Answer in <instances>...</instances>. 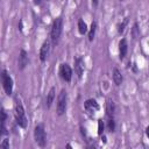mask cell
<instances>
[{
    "label": "cell",
    "mask_w": 149,
    "mask_h": 149,
    "mask_svg": "<svg viewBox=\"0 0 149 149\" xmlns=\"http://www.w3.org/2000/svg\"><path fill=\"white\" fill-rule=\"evenodd\" d=\"M62 28H63V20L62 17H57L54 22H52V27H51V34H50V38L54 44H57L62 34Z\"/></svg>",
    "instance_id": "cell-1"
},
{
    "label": "cell",
    "mask_w": 149,
    "mask_h": 149,
    "mask_svg": "<svg viewBox=\"0 0 149 149\" xmlns=\"http://www.w3.org/2000/svg\"><path fill=\"white\" fill-rule=\"evenodd\" d=\"M15 121L16 123L21 127V128H26L27 125H28V120H27V116L24 114V109H23V106L20 104V102H16L15 105Z\"/></svg>",
    "instance_id": "cell-2"
},
{
    "label": "cell",
    "mask_w": 149,
    "mask_h": 149,
    "mask_svg": "<svg viewBox=\"0 0 149 149\" xmlns=\"http://www.w3.org/2000/svg\"><path fill=\"white\" fill-rule=\"evenodd\" d=\"M34 139H35V142L40 147H44L47 144V135H45V132H44L42 126H36L35 127V129H34Z\"/></svg>",
    "instance_id": "cell-3"
},
{
    "label": "cell",
    "mask_w": 149,
    "mask_h": 149,
    "mask_svg": "<svg viewBox=\"0 0 149 149\" xmlns=\"http://www.w3.org/2000/svg\"><path fill=\"white\" fill-rule=\"evenodd\" d=\"M66 109V91L63 88L57 97V114L63 115Z\"/></svg>",
    "instance_id": "cell-4"
},
{
    "label": "cell",
    "mask_w": 149,
    "mask_h": 149,
    "mask_svg": "<svg viewBox=\"0 0 149 149\" xmlns=\"http://www.w3.org/2000/svg\"><path fill=\"white\" fill-rule=\"evenodd\" d=\"M1 78H2V85H3V88L6 91V93L9 95L12 94L13 92V79L12 77L7 73V71H2V74H1Z\"/></svg>",
    "instance_id": "cell-5"
},
{
    "label": "cell",
    "mask_w": 149,
    "mask_h": 149,
    "mask_svg": "<svg viewBox=\"0 0 149 149\" xmlns=\"http://www.w3.org/2000/svg\"><path fill=\"white\" fill-rule=\"evenodd\" d=\"M59 76L65 81H70L71 80V78H72V70H71L69 64H66V63H62L61 64V66H59Z\"/></svg>",
    "instance_id": "cell-6"
},
{
    "label": "cell",
    "mask_w": 149,
    "mask_h": 149,
    "mask_svg": "<svg viewBox=\"0 0 149 149\" xmlns=\"http://www.w3.org/2000/svg\"><path fill=\"white\" fill-rule=\"evenodd\" d=\"M84 69H85V64H84V61L81 57H77L74 59V71L78 76V78L80 79L83 77V73H84Z\"/></svg>",
    "instance_id": "cell-7"
},
{
    "label": "cell",
    "mask_w": 149,
    "mask_h": 149,
    "mask_svg": "<svg viewBox=\"0 0 149 149\" xmlns=\"http://www.w3.org/2000/svg\"><path fill=\"white\" fill-rule=\"evenodd\" d=\"M49 51H50V42L47 40V41L43 42V44H42V47L40 49V59L42 62H44L47 59V57L49 55Z\"/></svg>",
    "instance_id": "cell-8"
},
{
    "label": "cell",
    "mask_w": 149,
    "mask_h": 149,
    "mask_svg": "<svg viewBox=\"0 0 149 149\" xmlns=\"http://www.w3.org/2000/svg\"><path fill=\"white\" fill-rule=\"evenodd\" d=\"M85 109L88 112V113H94V112H97V111H99V105H98V102L94 100V99H88V100H86L85 101Z\"/></svg>",
    "instance_id": "cell-9"
},
{
    "label": "cell",
    "mask_w": 149,
    "mask_h": 149,
    "mask_svg": "<svg viewBox=\"0 0 149 149\" xmlns=\"http://www.w3.org/2000/svg\"><path fill=\"white\" fill-rule=\"evenodd\" d=\"M127 51H128L127 41H126V38H122V40H120V42H119V58H120L121 61L126 57Z\"/></svg>",
    "instance_id": "cell-10"
},
{
    "label": "cell",
    "mask_w": 149,
    "mask_h": 149,
    "mask_svg": "<svg viewBox=\"0 0 149 149\" xmlns=\"http://www.w3.org/2000/svg\"><path fill=\"white\" fill-rule=\"evenodd\" d=\"M28 65V55L26 52V50H21L20 51V56H19V69L23 70L26 66Z\"/></svg>",
    "instance_id": "cell-11"
},
{
    "label": "cell",
    "mask_w": 149,
    "mask_h": 149,
    "mask_svg": "<svg viewBox=\"0 0 149 149\" xmlns=\"http://www.w3.org/2000/svg\"><path fill=\"white\" fill-rule=\"evenodd\" d=\"M55 92H56V88L52 86V87L49 90L48 95H47V100H45V106H47V108H50V107H51V104H52V101H54V99H55Z\"/></svg>",
    "instance_id": "cell-12"
},
{
    "label": "cell",
    "mask_w": 149,
    "mask_h": 149,
    "mask_svg": "<svg viewBox=\"0 0 149 149\" xmlns=\"http://www.w3.org/2000/svg\"><path fill=\"white\" fill-rule=\"evenodd\" d=\"M113 81L118 86L122 83V76H121V73H120V71L118 69H113Z\"/></svg>",
    "instance_id": "cell-13"
},
{
    "label": "cell",
    "mask_w": 149,
    "mask_h": 149,
    "mask_svg": "<svg viewBox=\"0 0 149 149\" xmlns=\"http://www.w3.org/2000/svg\"><path fill=\"white\" fill-rule=\"evenodd\" d=\"M78 31L81 35H84V34L87 33V24H86V22L84 20H79L78 21Z\"/></svg>",
    "instance_id": "cell-14"
},
{
    "label": "cell",
    "mask_w": 149,
    "mask_h": 149,
    "mask_svg": "<svg viewBox=\"0 0 149 149\" xmlns=\"http://www.w3.org/2000/svg\"><path fill=\"white\" fill-rule=\"evenodd\" d=\"M106 111H107V116L108 118H113V115H114V111H115V106H114V102L113 101H108L107 102V108H106Z\"/></svg>",
    "instance_id": "cell-15"
},
{
    "label": "cell",
    "mask_w": 149,
    "mask_h": 149,
    "mask_svg": "<svg viewBox=\"0 0 149 149\" xmlns=\"http://www.w3.org/2000/svg\"><path fill=\"white\" fill-rule=\"evenodd\" d=\"M95 30H97V23L95 22H92V24L90 27V31H88V41L90 42L93 41L94 35H95Z\"/></svg>",
    "instance_id": "cell-16"
},
{
    "label": "cell",
    "mask_w": 149,
    "mask_h": 149,
    "mask_svg": "<svg viewBox=\"0 0 149 149\" xmlns=\"http://www.w3.org/2000/svg\"><path fill=\"white\" fill-rule=\"evenodd\" d=\"M139 35H140V28H139L137 23H134V26L132 28V37L133 38H136Z\"/></svg>",
    "instance_id": "cell-17"
},
{
    "label": "cell",
    "mask_w": 149,
    "mask_h": 149,
    "mask_svg": "<svg viewBox=\"0 0 149 149\" xmlns=\"http://www.w3.org/2000/svg\"><path fill=\"white\" fill-rule=\"evenodd\" d=\"M107 128H108L109 132H114V130H115V122H114V119H113V118H108Z\"/></svg>",
    "instance_id": "cell-18"
},
{
    "label": "cell",
    "mask_w": 149,
    "mask_h": 149,
    "mask_svg": "<svg viewBox=\"0 0 149 149\" xmlns=\"http://www.w3.org/2000/svg\"><path fill=\"white\" fill-rule=\"evenodd\" d=\"M127 22H128V19L126 17V19L123 20V22H122V23H120V24L118 26V33H119V34H121V33H123V30H125V27H126V24H127Z\"/></svg>",
    "instance_id": "cell-19"
},
{
    "label": "cell",
    "mask_w": 149,
    "mask_h": 149,
    "mask_svg": "<svg viewBox=\"0 0 149 149\" xmlns=\"http://www.w3.org/2000/svg\"><path fill=\"white\" fill-rule=\"evenodd\" d=\"M104 122H102V120L101 119H99L98 120V134L99 135H102V133H104Z\"/></svg>",
    "instance_id": "cell-20"
},
{
    "label": "cell",
    "mask_w": 149,
    "mask_h": 149,
    "mask_svg": "<svg viewBox=\"0 0 149 149\" xmlns=\"http://www.w3.org/2000/svg\"><path fill=\"white\" fill-rule=\"evenodd\" d=\"M8 142H9V140H7V139H5V140L2 141V143L0 144V147H1L2 149H7V148L9 147V144H8Z\"/></svg>",
    "instance_id": "cell-21"
},
{
    "label": "cell",
    "mask_w": 149,
    "mask_h": 149,
    "mask_svg": "<svg viewBox=\"0 0 149 149\" xmlns=\"http://www.w3.org/2000/svg\"><path fill=\"white\" fill-rule=\"evenodd\" d=\"M92 3L93 6H98V0H92Z\"/></svg>",
    "instance_id": "cell-22"
},
{
    "label": "cell",
    "mask_w": 149,
    "mask_h": 149,
    "mask_svg": "<svg viewBox=\"0 0 149 149\" xmlns=\"http://www.w3.org/2000/svg\"><path fill=\"white\" fill-rule=\"evenodd\" d=\"M41 1H42V0H34V3H35V5H40Z\"/></svg>",
    "instance_id": "cell-23"
},
{
    "label": "cell",
    "mask_w": 149,
    "mask_h": 149,
    "mask_svg": "<svg viewBox=\"0 0 149 149\" xmlns=\"http://www.w3.org/2000/svg\"><path fill=\"white\" fill-rule=\"evenodd\" d=\"M101 140H102V142H104V143H106V142H107V140H106V136H104V135H102Z\"/></svg>",
    "instance_id": "cell-24"
},
{
    "label": "cell",
    "mask_w": 149,
    "mask_h": 149,
    "mask_svg": "<svg viewBox=\"0 0 149 149\" xmlns=\"http://www.w3.org/2000/svg\"><path fill=\"white\" fill-rule=\"evenodd\" d=\"M146 134H147V136L149 137V127H147V128H146Z\"/></svg>",
    "instance_id": "cell-25"
},
{
    "label": "cell",
    "mask_w": 149,
    "mask_h": 149,
    "mask_svg": "<svg viewBox=\"0 0 149 149\" xmlns=\"http://www.w3.org/2000/svg\"><path fill=\"white\" fill-rule=\"evenodd\" d=\"M19 29L22 30V21H20V23H19Z\"/></svg>",
    "instance_id": "cell-26"
},
{
    "label": "cell",
    "mask_w": 149,
    "mask_h": 149,
    "mask_svg": "<svg viewBox=\"0 0 149 149\" xmlns=\"http://www.w3.org/2000/svg\"><path fill=\"white\" fill-rule=\"evenodd\" d=\"M47 1H48V0H47Z\"/></svg>",
    "instance_id": "cell-27"
}]
</instances>
